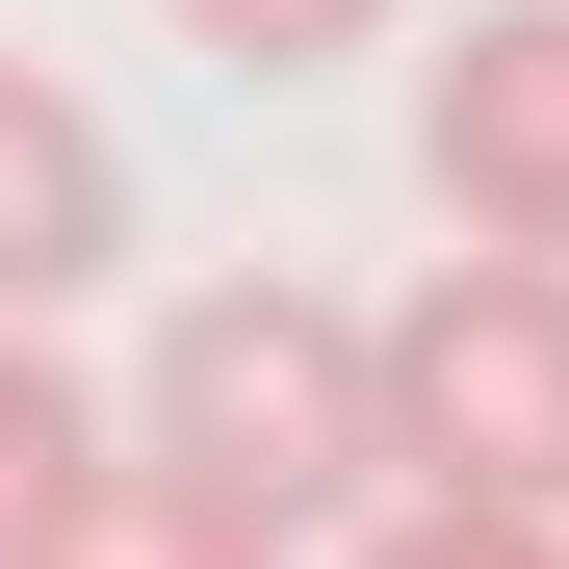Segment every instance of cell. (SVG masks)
<instances>
[{
	"instance_id": "ba28073f",
	"label": "cell",
	"mask_w": 569,
	"mask_h": 569,
	"mask_svg": "<svg viewBox=\"0 0 569 569\" xmlns=\"http://www.w3.org/2000/svg\"><path fill=\"white\" fill-rule=\"evenodd\" d=\"M389 0H181V52H233V78H311V52H362Z\"/></svg>"
},
{
	"instance_id": "5b68a950",
	"label": "cell",
	"mask_w": 569,
	"mask_h": 569,
	"mask_svg": "<svg viewBox=\"0 0 569 569\" xmlns=\"http://www.w3.org/2000/svg\"><path fill=\"white\" fill-rule=\"evenodd\" d=\"M0 569H284V543H259L233 492H181L156 440H104V466H78V492H52L27 543H0Z\"/></svg>"
},
{
	"instance_id": "7a4b0ae2",
	"label": "cell",
	"mask_w": 569,
	"mask_h": 569,
	"mask_svg": "<svg viewBox=\"0 0 569 569\" xmlns=\"http://www.w3.org/2000/svg\"><path fill=\"white\" fill-rule=\"evenodd\" d=\"M389 492H466V518H569V259H440L389 337Z\"/></svg>"
},
{
	"instance_id": "6da1fadb",
	"label": "cell",
	"mask_w": 569,
	"mask_h": 569,
	"mask_svg": "<svg viewBox=\"0 0 569 569\" xmlns=\"http://www.w3.org/2000/svg\"><path fill=\"white\" fill-rule=\"evenodd\" d=\"M130 440L181 466V492H233L259 543H311V518H362L389 492V389H362V311L337 284H181L156 311V389H130Z\"/></svg>"
},
{
	"instance_id": "52a82bcc",
	"label": "cell",
	"mask_w": 569,
	"mask_h": 569,
	"mask_svg": "<svg viewBox=\"0 0 569 569\" xmlns=\"http://www.w3.org/2000/svg\"><path fill=\"white\" fill-rule=\"evenodd\" d=\"M362 569H569V518H466V492H389Z\"/></svg>"
},
{
	"instance_id": "8992f818",
	"label": "cell",
	"mask_w": 569,
	"mask_h": 569,
	"mask_svg": "<svg viewBox=\"0 0 569 569\" xmlns=\"http://www.w3.org/2000/svg\"><path fill=\"white\" fill-rule=\"evenodd\" d=\"M78 466H104V389H78L52 337H0V543H27V518L78 492Z\"/></svg>"
},
{
	"instance_id": "277c9868",
	"label": "cell",
	"mask_w": 569,
	"mask_h": 569,
	"mask_svg": "<svg viewBox=\"0 0 569 569\" xmlns=\"http://www.w3.org/2000/svg\"><path fill=\"white\" fill-rule=\"evenodd\" d=\"M104 259H130V156H104V104H78L52 52H0V337H52Z\"/></svg>"
},
{
	"instance_id": "3957f363",
	"label": "cell",
	"mask_w": 569,
	"mask_h": 569,
	"mask_svg": "<svg viewBox=\"0 0 569 569\" xmlns=\"http://www.w3.org/2000/svg\"><path fill=\"white\" fill-rule=\"evenodd\" d=\"M415 181H440L466 259H569V0L440 27V78H415Z\"/></svg>"
}]
</instances>
